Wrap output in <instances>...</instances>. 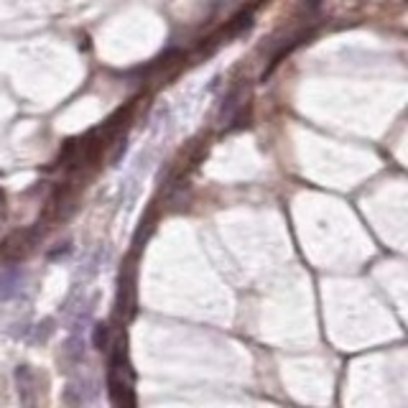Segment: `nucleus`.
<instances>
[{"label": "nucleus", "mask_w": 408, "mask_h": 408, "mask_svg": "<svg viewBox=\"0 0 408 408\" xmlns=\"http://www.w3.org/2000/svg\"><path fill=\"white\" fill-rule=\"evenodd\" d=\"M107 393H110V401L115 406H135L133 388H130V381L123 378L120 362L113 357V365H110V373H107Z\"/></svg>", "instance_id": "f257e3e1"}, {"label": "nucleus", "mask_w": 408, "mask_h": 408, "mask_svg": "<svg viewBox=\"0 0 408 408\" xmlns=\"http://www.w3.org/2000/svg\"><path fill=\"white\" fill-rule=\"evenodd\" d=\"M20 283H23V273H20L18 268H3L0 271V299L11 302L13 296H18Z\"/></svg>", "instance_id": "f03ea898"}, {"label": "nucleus", "mask_w": 408, "mask_h": 408, "mask_svg": "<svg viewBox=\"0 0 408 408\" xmlns=\"http://www.w3.org/2000/svg\"><path fill=\"white\" fill-rule=\"evenodd\" d=\"M16 381H18V393H20V401L23 403H34L31 401V390H36L34 385H36V378H34V373H31V368L28 365H18L16 368Z\"/></svg>", "instance_id": "7ed1b4c3"}, {"label": "nucleus", "mask_w": 408, "mask_h": 408, "mask_svg": "<svg viewBox=\"0 0 408 408\" xmlns=\"http://www.w3.org/2000/svg\"><path fill=\"white\" fill-rule=\"evenodd\" d=\"M92 345H94L97 350H107V345H110V332H107L105 324H94Z\"/></svg>", "instance_id": "20e7f679"}]
</instances>
